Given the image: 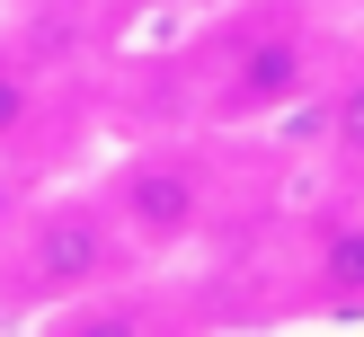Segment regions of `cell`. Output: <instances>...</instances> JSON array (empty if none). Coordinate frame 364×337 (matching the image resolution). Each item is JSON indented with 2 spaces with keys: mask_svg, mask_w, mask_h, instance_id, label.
Segmentation results:
<instances>
[{
  "mask_svg": "<svg viewBox=\"0 0 364 337\" xmlns=\"http://www.w3.org/2000/svg\"><path fill=\"white\" fill-rule=\"evenodd\" d=\"M53 106V71L27 35H0V151H27V133Z\"/></svg>",
  "mask_w": 364,
  "mask_h": 337,
  "instance_id": "4",
  "label": "cell"
},
{
  "mask_svg": "<svg viewBox=\"0 0 364 337\" xmlns=\"http://www.w3.org/2000/svg\"><path fill=\"white\" fill-rule=\"evenodd\" d=\"M329 80V45L311 35V18L267 0L240 9L205 35V71H196V133H240V124H284L320 98Z\"/></svg>",
  "mask_w": 364,
  "mask_h": 337,
  "instance_id": "2",
  "label": "cell"
},
{
  "mask_svg": "<svg viewBox=\"0 0 364 337\" xmlns=\"http://www.w3.org/2000/svg\"><path fill=\"white\" fill-rule=\"evenodd\" d=\"M36 187H45V177L27 169V151H0V240H9V231H18V213L36 204Z\"/></svg>",
  "mask_w": 364,
  "mask_h": 337,
  "instance_id": "7",
  "label": "cell"
},
{
  "mask_svg": "<svg viewBox=\"0 0 364 337\" xmlns=\"http://www.w3.org/2000/svg\"><path fill=\"white\" fill-rule=\"evenodd\" d=\"M302 275H311V293L329 302V311H355L364 319V213H338V222L311 231Z\"/></svg>",
  "mask_w": 364,
  "mask_h": 337,
  "instance_id": "5",
  "label": "cell"
},
{
  "mask_svg": "<svg viewBox=\"0 0 364 337\" xmlns=\"http://www.w3.org/2000/svg\"><path fill=\"white\" fill-rule=\"evenodd\" d=\"M302 124H311V142L338 169H364V62H329V80L302 106Z\"/></svg>",
  "mask_w": 364,
  "mask_h": 337,
  "instance_id": "6",
  "label": "cell"
},
{
  "mask_svg": "<svg viewBox=\"0 0 364 337\" xmlns=\"http://www.w3.org/2000/svg\"><path fill=\"white\" fill-rule=\"evenodd\" d=\"M0 266H9V302H0V311L53 319V311H71V302L107 293V284L142 275V248L124 240V222L98 195V177H80V187H36V204L18 213V231L0 240Z\"/></svg>",
  "mask_w": 364,
  "mask_h": 337,
  "instance_id": "1",
  "label": "cell"
},
{
  "mask_svg": "<svg viewBox=\"0 0 364 337\" xmlns=\"http://www.w3.org/2000/svg\"><path fill=\"white\" fill-rule=\"evenodd\" d=\"M98 195L116 204L142 266H169L187 248H205L213 222H223V160L196 133H151V142H124L98 169Z\"/></svg>",
  "mask_w": 364,
  "mask_h": 337,
  "instance_id": "3",
  "label": "cell"
}]
</instances>
